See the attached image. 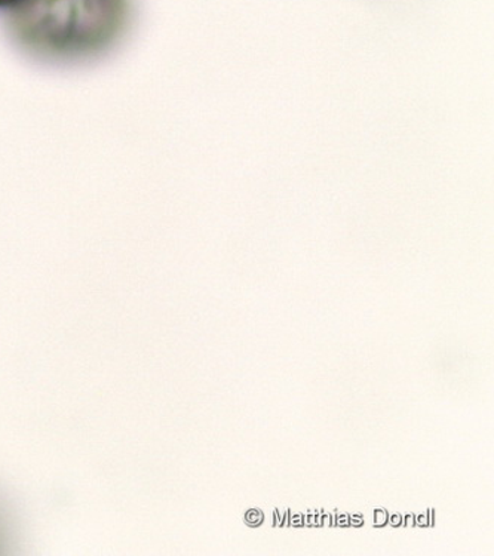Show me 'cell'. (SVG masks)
Listing matches in <instances>:
<instances>
[{
  "label": "cell",
  "instance_id": "cell-7",
  "mask_svg": "<svg viewBox=\"0 0 494 556\" xmlns=\"http://www.w3.org/2000/svg\"><path fill=\"white\" fill-rule=\"evenodd\" d=\"M338 526L340 527H347L350 526V517L347 515H339L338 521H335Z\"/></svg>",
  "mask_w": 494,
  "mask_h": 556
},
{
  "label": "cell",
  "instance_id": "cell-10",
  "mask_svg": "<svg viewBox=\"0 0 494 556\" xmlns=\"http://www.w3.org/2000/svg\"><path fill=\"white\" fill-rule=\"evenodd\" d=\"M401 522H403V518H401V515L395 514L391 517V526L392 527H400Z\"/></svg>",
  "mask_w": 494,
  "mask_h": 556
},
{
  "label": "cell",
  "instance_id": "cell-12",
  "mask_svg": "<svg viewBox=\"0 0 494 556\" xmlns=\"http://www.w3.org/2000/svg\"><path fill=\"white\" fill-rule=\"evenodd\" d=\"M417 523H419L420 527L428 526V515H423V517H419V519H417Z\"/></svg>",
  "mask_w": 494,
  "mask_h": 556
},
{
  "label": "cell",
  "instance_id": "cell-3",
  "mask_svg": "<svg viewBox=\"0 0 494 556\" xmlns=\"http://www.w3.org/2000/svg\"><path fill=\"white\" fill-rule=\"evenodd\" d=\"M388 522V514L387 510L376 509L375 510V526L380 527L384 526Z\"/></svg>",
  "mask_w": 494,
  "mask_h": 556
},
{
  "label": "cell",
  "instance_id": "cell-4",
  "mask_svg": "<svg viewBox=\"0 0 494 556\" xmlns=\"http://www.w3.org/2000/svg\"><path fill=\"white\" fill-rule=\"evenodd\" d=\"M22 2V0H0V10H12L15 5H18V3Z\"/></svg>",
  "mask_w": 494,
  "mask_h": 556
},
{
  "label": "cell",
  "instance_id": "cell-5",
  "mask_svg": "<svg viewBox=\"0 0 494 556\" xmlns=\"http://www.w3.org/2000/svg\"><path fill=\"white\" fill-rule=\"evenodd\" d=\"M363 523L364 519L362 515H352V517H350V526L363 527Z\"/></svg>",
  "mask_w": 494,
  "mask_h": 556
},
{
  "label": "cell",
  "instance_id": "cell-11",
  "mask_svg": "<svg viewBox=\"0 0 494 556\" xmlns=\"http://www.w3.org/2000/svg\"><path fill=\"white\" fill-rule=\"evenodd\" d=\"M275 522H277V527H282L283 518L279 515L278 510H275Z\"/></svg>",
  "mask_w": 494,
  "mask_h": 556
},
{
  "label": "cell",
  "instance_id": "cell-13",
  "mask_svg": "<svg viewBox=\"0 0 494 556\" xmlns=\"http://www.w3.org/2000/svg\"><path fill=\"white\" fill-rule=\"evenodd\" d=\"M428 523L431 527L433 526V513H432V510H429V513H428Z\"/></svg>",
  "mask_w": 494,
  "mask_h": 556
},
{
  "label": "cell",
  "instance_id": "cell-8",
  "mask_svg": "<svg viewBox=\"0 0 494 556\" xmlns=\"http://www.w3.org/2000/svg\"><path fill=\"white\" fill-rule=\"evenodd\" d=\"M291 526L302 527L303 526V517L302 515H293V518L290 519Z\"/></svg>",
  "mask_w": 494,
  "mask_h": 556
},
{
  "label": "cell",
  "instance_id": "cell-6",
  "mask_svg": "<svg viewBox=\"0 0 494 556\" xmlns=\"http://www.w3.org/2000/svg\"><path fill=\"white\" fill-rule=\"evenodd\" d=\"M334 522V515H326V517H321V526L324 527H330L333 526Z\"/></svg>",
  "mask_w": 494,
  "mask_h": 556
},
{
  "label": "cell",
  "instance_id": "cell-1",
  "mask_svg": "<svg viewBox=\"0 0 494 556\" xmlns=\"http://www.w3.org/2000/svg\"><path fill=\"white\" fill-rule=\"evenodd\" d=\"M129 18V0H22L8 11V27L36 54L75 59L106 50Z\"/></svg>",
  "mask_w": 494,
  "mask_h": 556
},
{
  "label": "cell",
  "instance_id": "cell-2",
  "mask_svg": "<svg viewBox=\"0 0 494 556\" xmlns=\"http://www.w3.org/2000/svg\"><path fill=\"white\" fill-rule=\"evenodd\" d=\"M245 519H246V522H249V526L257 527V526H261V523L263 521V515H262L261 510L253 509V510H249V514H246Z\"/></svg>",
  "mask_w": 494,
  "mask_h": 556
},
{
  "label": "cell",
  "instance_id": "cell-9",
  "mask_svg": "<svg viewBox=\"0 0 494 556\" xmlns=\"http://www.w3.org/2000/svg\"><path fill=\"white\" fill-rule=\"evenodd\" d=\"M415 523H416L415 515H407L406 522H404V526H406L407 529H411V527H415Z\"/></svg>",
  "mask_w": 494,
  "mask_h": 556
}]
</instances>
